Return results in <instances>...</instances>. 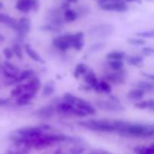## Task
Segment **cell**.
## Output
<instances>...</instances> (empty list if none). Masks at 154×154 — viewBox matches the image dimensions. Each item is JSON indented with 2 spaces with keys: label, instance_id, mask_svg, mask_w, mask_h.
Wrapping results in <instances>:
<instances>
[{
  "label": "cell",
  "instance_id": "cell-1",
  "mask_svg": "<svg viewBox=\"0 0 154 154\" xmlns=\"http://www.w3.org/2000/svg\"><path fill=\"white\" fill-rule=\"evenodd\" d=\"M116 125V132L120 134L139 138H149L154 134L152 125L142 123H131L122 120H114Z\"/></svg>",
  "mask_w": 154,
  "mask_h": 154
},
{
  "label": "cell",
  "instance_id": "cell-2",
  "mask_svg": "<svg viewBox=\"0 0 154 154\" xmlns=\"http://www.w3.org/2000/svg\"><path fill=\"white\" fill-rule=\"evenodd\" d=\"M79 125L88 130L101 133H114L116 132L115 122L106 119H90L79 122Z\"/></svg>",
  "mask_w": 154,
  "mask_h": 154
},
{
  "label": "cell",
  "instance_id": "cell-3",
  "mask_svg": "<svg viewBox=\"0 0 154 154\" xmlns=\"http://www.w3.org/2000/svg\"><path fill=\"white\" fill-rule=\"evenodd\" d=\"M96 106L102 110L107 112H122L125 110V106L120 102H115L112 100H97Z\"/></svg>",
  "mask_w": 154,
  "mask_h": 154
},
{
  "label": "cell",
  "instance_id": "cell-4",
  "mask_svg": "<svg viewBox=\"0 0 154 154\" xmlns=\"http://www.w3.org/2000/svg\"><path fill=\"white\" fill-rule=\"evenodd\" d=\"M15 8L23 13H28L32 10L36 11L39 8V2L38 0H18Z\"/></svg>",
  "mask_w": 154,
  "mask_h": 154
},
{
  "label": "cell",
  "instance_id": "cell-5",
  "mask_svg": "<svg viewBox=\"0 0 154 154\" xmlns=\"http://www.w3.org/2000/svg\"><path fill=\"white\" fill-rule=\"evenodd\" d=\"M74 106L79 109V111H81L86 116H92V115H96L97 114V110L96 108L88 101L78 97L76 103L74 104Z\"/></svg>",
  "mask_w": 154,
  "mask_h": 154
},
{
  "label": "cell",
  "instance_id": "cell-6",
  "mask_svg": "<svg viewBox=\"0 0 154 154\" xmlns=\"http://www.w3.org/2000/svg\"><path fill=\"white\" fill-rule=\"evenodd\" d=\"M71 40H72V34H64L55 38L52 42L57 49L65 51L69 47H71Z\"/></svg>",
  "mask_w": 154,
  "mask_h": 154
},
{
  "label": "cell",
  "instance_id": "cell-7",
  "mask_svg": "<svg viewBox=\"0 0 154 154\" xmlns=\"http://www.w3.org/2000/svg\"><path fill=\"white\" fill-rule=\"evenodd\" d=\"M14 29L18 32L19 35L21 36L26 35L30 32V29H31L29 19L27 17H22L18 21H16V23L14 26Z\"/></svg>",
  "mask_w": 154,
  "mask_h": 154
},
{
  "label": "cell",
  "instance_id": "cell-8",
  "mask_svg": "<svg viewBox=\"0 0 154 154\" xmlns=\"http://www.w3.org/2000/svg\"><path fill=\"white\" fill-rule=\"evenodd\" d=\"M2 72L6 78L15 79L18 77L19 73H20V70L15 65H14V64H12V63H10L8 61H5L3 63Z\"/></svg>",
  "mask_w": 154,
  "mask_h": 154
},
{
  "label": "cell",
  "instance_id": "cell-9",
  "mask_svg": "<svg viewBox=\"0 0 154 154\" xmlns=\"http://www.w3.org/2000/svg\"><path fill=\"white\" fill-rule=\"evenodd\" d=\"M40 88H41V81L38 78L34 76L31 78L30 79H28V82L24 84V92H27L35 96L37 92L39 91Z\"/></svg>",
  "mask_w": 154,
  "mask_h": 154
},
{
  "label": "cell",
  "instance_id": "cell-10",
  "mask_svg": "<svg viewBox=\"0 0 154 154\" xmlns=\"http://www.w3.org/2000/svg\"><path fill=\"white\" fill-rule=\"evenodd\" d=\"M127 5L122 0V1H117V2H113V3H108V4H104L101 5V9L105 11H116V12H125L127 10Z\"/></svg>",
  "mask_w": 154,
  "mask_h": 154
},
{
  "label": "cell",
  "instance_id": "cell-11",
  "mask_svg": "<svg viewBox=\"0 0 154 154\" xmlns=\"http://www.w3.org/2000/svg\"><path fill=\"white\" fill-rule=\"evenodd\" d=\"M85 44L84 41V33L83 32H77L75 34H72V40H71V47L76 49L77 51H80Z\"/></svg>",
  "mask_w": 154,
  "mask_h": 154
},
{
  "label": "cell",
  "instance_id": "cell-12",
  "mask_svg": "<svg viewBox=\"0 0 154 154\" xmlns=\"http://www.w3.org/2000/svg\"><path fill=\"white\" fill-rule=\"evenodd\" d=\"M106 79L112 82V83H123L125 79V74L123 70H118V71H115L113 73H109L106 76Z\"/></svg>",
  "mask_w": 154,
  "mask_h": 154
},
{
  "label": "cell",
  "instance_id": "cell-13",
  "mask_svg": "<svg viewBox=\"0 0 154 154\" xmlns=\"http://www.w3.org/2000/svg\"><path fill=\"white\" fill-rule=\"evenodd\" d=\"M54 112H55V108L52 106L49 105V106H45L38 109L35 115L42 118H51V116H54Z\"/></svg>",
  "mask_w": 154,
  "mask_h": 154
},
{
  "label": "cell",
  "instance_id": "cell-14",
  "mask_svg": "<svg viewBox=\"0 0 154 154\" xmlns=\"http://www.w3.org/2000/svg\"><path fill=\"white\" fill-rule=\"evenodd\" d=\"M74 108L75 107H74L73 105L63 101V102L58 103V105L56 106V108L55 109L59 113H61V114H64V115H73Z\"/></svg>",
  "mask_w": 154,
  "mask_h": 154
},
{
  "label": "cell",
  "instance_id": "cell-15",
  "mask_svg": "<svg viewBox=\"0 0 154 154\" xmlns=\"http://www.w3.org/2000/svg\"><path fill=\"white\" fill-rule=\"evenodd\" d=\"M24 51H25V52L27 53V55H28L32 60H33L34 61L40 62V63H43V62H44L43 60H42V58L41 57V55H40L33 48H32L29 44H25V45H24Z\"/></svg>",
  "mask_w": 154,
  "mask_h": 154
},
{
  "label": "cell",
  "instance_id": "cell-16",
  "mask_svg": "<svg viewBox=\"0 0 154 154\" xmlns=\"http://www.w3.org/2000/svg\"><path fill=\"white\" fill-rule=\"evenodd\" d=\"M94 89L98 92V93H106V94H109L112 91V87L111 85L106 81V80H98L97 84L96 85V87L94 88Z\"/></svg>",
  "mask_w": 154,
  "mask_h": 154
},
{
  "label": "cell",
  "instance_id": "cell-17",
  "mask_svg": "<svg viewBox=\"0 0 154 154\" xmlns=\"http://www.w3.org/2000/svg\"><path fill=\"white\" fill-rule=\"evenodd\" d=\"M84 80L88 85V87H90L92 88H94L98 82V79H97L96 74L92 70L87 71V73L84 75Z\"/></svg>",
  "mask_w": 154,
  "mask_h": 154
},
{
  "label": "cell",
  "instance_id": "cell-18",
  "mask_svg": "<svg viewBox=\"0 0 154 154\" xmlns=\"http://www.w3.org/2000/svg\"><path fill=\"white\" fill-rule=\"evenodd\" d=\"M34 97L33 95L30 94V93H27V92H24L23 93L21 96H19L18 97H16V101H15V104L19 106H26L28 105L31 100Z\"/></svg>",
  "mask_w": 154,
  "mask_h": 154
},
{
  "label": "cell",
  "instance_id": "cell-19",
  "mask_svg": "<svg viewBox=\"0 0 154 154\" xmlns=\"http://www.w3.org/2000/svg\"><path fill=\"white\" fill-rule=\"evenodd\" d=\"M144 95H145V92L144 91H143L142 89L136 88L134 89H131L128 92L127 97H128V98L130 100H135V101H137V100L143 99V97H144Z\"/></svg>",
  "mask_w": 154,
  "mask_h": 154
},
{
  "label": "cell",
  "instance_id": "cell-20",
  "mask_svg": "<svg viewBox=\"0 0 154 154\" xmlns=\"http://www.w3.org/2000/svg\"><path fill=\"white\" fill-rule=\"evenodd\" d=\"M54 91H55V84L52 81H49L44 85V87L42 88V95L44 97H51L54 93Z\"/></svg>",
  "mask_w": 154,
  "mask_h": 154
},
{
  "label": "cell",
  "instance_id": "cell-21",
  "mask_svg": "<svg viewBox=\"0 0 154 154\" xmlns=\"http://www.w3.org/2000/svg\"><path fill=\"white\" fill-rule=\"evenodd\" d=\"M0 23H5L12 28H14V26L16 23V20L13 17H11L10 15L6 14H3L0 13Z\"/></svg>",
  "mask_w": 154,
  "mask_h": 154
},
{
  "label": "cell",
  "instance_id": "cell-22",
  "mask_svg": "<svg viewBox=\"0 0 154 154\" xmlns=\"http://www.w3.org/2000/svg\"><path fill=\"white\" fill-rule=\"evenodd\" d=\"M88 70V66L86 64H84V63H79L76 66V68H75V70L73 72V76L76 79H79L80 76L85 75Z\"/></svg>",
  "mask_w": 154,
  "mask_h": 154
},
{
  "label": "cell",
  "instance_id": "cell-23",
  "mask_svg": "<svg viewBox=\"0 0 154 154\" xmlns=\"http://www.w3.org/2000/svg\"><path fill=\"white\" fill-rule=\"evenodd\" d=\"M109 60H123L125 58V53L121 51H114L106 55Z\"/></svg>",
  "mask_w": 154,
  "mask_h": 154
},
{
  "label": "cell",
  "instance_id": "cell-24",
  "mask_svg": "<svg viewBox=\"0 0 154 154\" xmlns=\"http://www.w3.org/2000/svg\"><path fill=\"white\" fill-rule=\"evenodd\" d=\"M134 106L138 109H151L153 110L154 108V101L152 99H148L144 101L138 102L134 105Z\"/></svg>",
  "mask_w": 154,
  "mask_h": 154
},
{
  "label": "cell",
  "instance_id": "cell-25",
  "mask_svg": "<svg viewBox=\"0 0 154 154\" xmlns=\"http://www.w3.org/2000/svg\"><path fill=\"white\" fill-rule=\"evenodd\" d=\"M134 152L135 154H154V146H143L139 145L134 148Z\"/></svg>",
  "mask_w": 154,
  "mask_h": 154
},
{
  "label": "cell",
  "instance_id": "cell-26",
  "mask_svg": "<svg viewBox=\"0 0 154 154\" xmlns=\"http://www.w3.org/2000/svg\"><path fill=\"white\" fill-rule=\"evenodd\" d=\"M32 77H34V71L32 69H26L24 71L20 72L18 77L15 79L17 81L21 82V81H23V80H28Z\"/></svg>",
  "mask_w": 154,
  "mask_h": 154
},
{
  "label": "cell",
  "instance_id": "cell-27",
  "mask_svg": "<svg viewBox=\"0 0 154 154\" xmlns=\"http://www.w3.org/2000/svg\"><path fill=\"white\" fill-rule=\"evenodd\" d=\"M136 87L137 88L142 89L145 93L152 92L153 90V84L149 81H139L138 83H136Z\"/></svg>",
  "mask_w": 154,
  "mask_h": 154
},
{
  "label": "cell",
  "instance_id": "cell-28",
  "mask_svg": "<svg viewBox=\"0 0 154 154\" xmlns=\"http://www.w3.org/2000/svg\"><path fill=\"white\" fill-rule=\"evenodd\" d=\"M78 17V14L75 11L71 10V9H66L65 12H64V20L66 22H73L77 19Z\"/></svg>",
  "mask_w": 154,
  "mask_h": 154
},
{
  "label": "cell",
  "instance_id": "cell-29",
  "mask_svg": "<svg viewBox=\"0 0 154 154\" xmlns=\"http://www.w3.org/2000/svg\"><path fill=\"white\" fill-rule=\"evenodd\" d=\"M23 93H24V84H21V85H17L14 88H13L10 92L11 97H18L19 96H21Z\"/></svg>",
  "mask_w": 154,
  "mask_h": 154
},
{
  "label": "cell",
  "instance_id": "cell-30",
  "mask_svg": "<svg viewBox=\"0 0 154 154\" xmlns=\"http://www.w3.org/2000/svg\"><path fill=\"white\" fill-rule=\"evenodd\" d=\"M108 65L115 71L122 70V69L124 67V63L122 60H109Z\"/></svg>",
  "mask_w": 154,
  "mask_h": 154
},
{
  "label": "cell",
  "instance_id": "cell-31",
  "mask_svg": "<svg viewBox=\"0 0 154 154\" xmlns=\"http://www.w3.org/2000/svg\"><path fill=\"white\" fill-rule=\"evenodd\" d=\"M127 62L133 66H140L143 62V58L141 56H132L128 58Z\"/></svg>",
  "mask_w": 154,
  "mask_h": 154
},
{
  "label": "cell",
  "instance_id": "cell-32",
  "mask_svg": "<svg viewBox=\"0 0 154 154\" xmlns=\"http://www.w3.org/2000/svg\"><path fill=\"white\" fill-rule=\"evenodd\" d=\"M77 99H78V97L74 96V95L71 94V93H65V94L63 95V101H65V102H67V103H69V104H71V105H73V106H74V104L76 103Z\"/></svg>",
  "mask_w": 154,
  "mask_h": 154
},
{
  "label": "cell",
  "instance_id": "cell-33",
  "mask_svg": "<svg viewBox=\"0 0 154 154\" xmlns=\"http://www.w3.org/2000/svg\"><path fill=\"white\" fill-rule=\"evenodd\" d=\"M12 51H13V53L15 54L18 59H20V60L23 59V50H22V48H21V46L19 44H17V43L14 44V46L12 48Z\"/></svg>",
  "mask_w": 154,
  "mask_h": 154
},
{
  "label": "cell",
  "instance_id": "cell-34",
  "mask_svg": "<svg viewBox=\"0 0 154 154\" xmlns=\"http://www.w3.org/2000/svg\"><path fill=\"white\" fill-rule=\"evenodd\" d=\"M127 42L133 45H136V46H141L145 44V41L142 40V39H136V38H130L127 40Z\"/></svg>",
  "mask_w": 154,
  "mask_h": 154
},
{
  "label": "cell",
  "instance_id": "cell-35",
  "mask_svg": "<svg viewBox=\"0 0 154 154\" xmlns=\"http://www.w3.org/2000/svg\"><path fill=\"white\" fill-rule=\"evenodd\" d=\"M139 37H144V38H152L154 36L153 31H148V32H140L136 33Z\"/></svg>",
  "mask_w": 154,
  "mask_h": 154
},
{
  "label": "cell",
  "instance_id": "cell-36",
  "mask_svg": "<svg viewBox=\"0 0 154 154\" xmlns=\"http://www.w3.org/2000/svg\"><path fill=\"white\" fill-rule=\"evenodd\" d=\"M3 54H4V56L5 57V59H6V60H10V59H12V57H13V55H14L12 49H9V48H5V49H4V51H3Z\"/></svg>",
  "mask_w": 154,
  "mask_h": 154
},
{
  "label": "cell",
  "instance_id": "cell-37",
  "mask_svg": "<svg viewBox=\"0 0 154 154\" xmlns=\"http://www.w3.org/2000/svg\"><path fill=\"white\" fill-rule=\"evenodd\" d=\"M85 151V148L82 147H74L73 149L70 150V152L72 154H81Z\"/></svg>",
  "mask_w": 154,
  "mask_h": 154
},
{
  "label": "cell",
  "instance_id": "cell-38",
  "mask_svg": "<svg viewBox=\"0 0 154 154\" xmlns=\"http://www.w3.org/2000/svg\"><path fill=\"white\" fill-rule=\"evenodd\" d=\"M143 53L144 55H147V56L152 55V54L153 53V49H152V48H151V47L143 48Z\"/></svg>",
  "mask_w": 154,
  "mask_h": 154
},
{
  "label": "cell",
  "instance_id": "cell-39",
  "mask_svg": "<svg viewBox=\"0 0 154 154\" xmlns=\"http://www.w3.org/2000/svg\"><path fill=\"white\" fill-rule=\"evenodd\" d=\"M8 103H9L8 99H6V98H0V107L6 106Z\"/></svg>",
  "mask_w": 154,
  "mask_h": 154
},
{
  "label": "cell",
  "instance_id": "cell-40",
  "mask_svg": "<svg viewBox=\"0 0 154 154\" xmlns=\"http://www.w3.org/2000/svg\"><path fill=\"white\" fill-rule=\"evenodd\" d=\"M117 1H122V0H99V4L104 5V4H108V3H113V2H117Z\"/></svg>",
  "mask_w": 154,
  "mask_h": 154
},
{
  "label": "cell",
  "instance_id": "cell-41",
  "mask_svg": "<svg viewBox=\"0 0 154 154\" xmlns=\"http://www.w3.org/2000/svg\"><path fill=\"white\" fill-rule=\"evenodd\" d=\"M146 78H149L151 80H153L154 79V77H153V75L152 74H149V73H143Z\"/></svg>",
  "mask_w": 154,
  "mask_h": 154
},
{
  "label": "cell",
  "instance_id": "cell-42",
  "mask_svg": "<svg viewBox=\"0 0 154 154\" xmlns=\"http://www.w3.org/2000/svg\"><path fill=\"white\" fill-rule=\"evenodd\" d=\"M98 154H112V153H110V152H106V151H100Z\"/></svg>",
  "mask_w": 154,
  "mask_h": 154
},
{
  "label": "cell",
  "instance_id": "cell-43",
  "mask_svg": "<svg viewBox=\"0 0 154 154\" xmlns=\"http://www.w3.org/2000/svg\"><path fill=\"white\" fill-rule=\"evenodd\" d=\"M68 3H75V2H77L78 0H66Z\"/></svg>",
  "mask_w": 154,
  "mask_h": 154
},
{
  "label": "cell",
  "instance_id": "cell-44",
  "mask_svg": "<svg viewBox=\"0 0 154 154\" xmlns=\"http://www.w3.org/2000/svg\"><path fill=\"white\" fill-rule=\"evenodd\" d=\"M55 154H64V153H61L60 152H56V153H55Z\"/></svg>",
  "mask_w": 154,
  "mask_h": 154
},
{
  "label": "cell",
  "instance_id": "cell-45",
  "mask_svg": "<svg viewBox=\"0 0 154 154\" xmlns=\"http://www.w3.org/2000/svg\"><path fill=\"white\" fill-rule=\"evenodd\" d=\"M125 1H128V2H131V1H134V0H125Z\"/></svg>",
  "mask_w": 154,
  "mask_h": 154
}]
</instances>
